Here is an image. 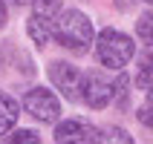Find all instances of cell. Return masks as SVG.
<instances>
[{
  "mask_svg": "<svg viewBox=\"0 0 153 144\" xmlns=\"http://www.w3.org/2000/svg\"><path fill=\"white\" fill-rule=\"evenodd\" d=\"M81 101L93 110H104L107 104L113 101V84L104 81L98 72H90L84 75V84H81Z\"/></svg>",
  "mask_w": 153,
  "mask_h": 144,
  "instance_id": "5b68a950",
  "label": "cell"
},
{
  "mask_svg": "<svg viewBox=\"0 0 153 144\" xmlns=\"http://www.w3.org/2000/svg\"><path fill=\"white\" fill-rule=\"evenodd\" d=\"M49 81L67 95L69 101L81 98V84H84V78H81V72H78L72 64H67V61H55V64H49Z\"/></svg>",
  "mask_w": 153,
  "mask_h": 144,
  "instance_id": "277c9868",
  "label": "cell"
},
{
  "mask_svg": "<svg viewBox=\"0 0 153 144\" xmlns=\"http://www.w3.org/2000/svg\"><path fill=\"white\" fill-rule=\"evenodd\" d=\"M55 141L58 144H67V141H78V144H87V141H101V130L87 124L81 118H69V121H61L58 130H55Z\"/></svg>",
  "mask_w": 153,
  "mask_h": 144,
  "instance_id": "8992f818",
  "label": "cell"
},
{
  "mask_svg": "<svg viewBox=\"0 0 153 144\" xmlns=\"http://www.w3.org/2000/svg\"><path fill=\"white\" fill-rule=\"evenodd\" d=\"M3 23H6V3L0 0V29H3Z\"/></svg>",
  "mask_w": 153,
  "mask_h": 144,
  "instance_id": "2e32d148",
  "label": "cell"
},
{
  "mask_svg": "<svg viewBox=\"0 0 153 144\" xmlns=\"http://www.w3.org/2000/svg\"><path fill=\"white\" fill-rule=\"evenodd\" d=\"M52 38L64 46V49L75 52V55H84L93 43V23L84 12L78 9H67L61 12L58 20H55V29H52Z\"/></svg>",
  "mask_w": 153,
  "mask_h": 144,
  "instance_id": "6da1fadb",
  "label": "cell"
},
{
  "mask_svg": "<svg viewBox=\"0 0 153 144\" xmlns=\"http://www.w3.org/2000/svg\"><path fill=\"white\" fill-rule=\"evenodd\" d=\"M145 3H153V0H145Z\"/></svg>",
  "mask_w": 153,
  "mask_h": 144,
  "instance_id": "e0dca14e",
  "label": "cell"
},
{
  "mask_svg": "<svg viewBox=\"0 0 153 144\" xmlns=\"http://www.w3.org/2000/svg\"><path fill=\"white\" fill-rule=\"evenodd\" d=\"M136 35L145 43H153V9H150V12H145V15L136 20Z\"/></svg>",
  "mask_w": 153,
  "mask_h": 144,
  "instance_id": "30bf717a",
  "label": "cell"
},
{
  "mask_svg": "<svg viewBox=\"0 0 153 144\" xmlns=\"http://www.w3.org/2000/svg\"><path fill=\"white\" fill-rule=\"evenodd\" d=\"M136 84L142 86V89H153V43H150V49L142 55V61H139Z\"/></svg>",
  "mask_w": 153,
  "mask_h": 144,
  "instance_id": "9c48e42d",
  "label": "cell"
},
{
  "mask_svg": "<svg viewBox=\"0 0 153 144\" xmlns=\"http://www.w3.org/2000/svg\"><path fill=\"white\" fill-rule=\"evenodd\" d=\"M26 29H29V38H32L38 46H46V43L52 41V29H55V20H52V15L35 12V15L29 17V23H26Z\"/></svg>",
  "mask_w": 153,
  "mask_h": 144,
  "instance_id": "52a82bcc",
  "label": "cell"
},
{
  "mask_svg": "<svg viewBox=\"0 0 153 144\" xmlns=\"http://www.w3.org/2000/svg\"><path fill=\"white\" fill-rule=\"evenodd\" d=\"M17 115H20V107L6 89H0V136L6 138L17 124Z\"/></svg>",
  "mask_w": 153,
  "mask_h": 144,
  "instance_id": "ba28073f",
  "label": "cell"
},
{
  "mask_svg": "<svg viewBox=\"0 0 153 144\" xmlns=\"http://www.w3.org/2000/svg\"><path fill=\"white\" fill-rule=\"evenodd\" d=\"M61 0H35V12H43V15H52V12H58Z\"/></svg>",
  "mask_w": 153,
  "mask_h": 144,
  "instance_id": "9a60e30c",
  "label": "cell"
},
{
  "mask_svg": "<svg viewBox=\"0 0 153 144\" xmlns=\"http://www.w3.org/2000/svg\"><path fill=\"white\" fill-rule=\"evenodd\" d=\"M6 141H12V144H38L41 138H38L35 130H17L15 136H6Z\"/></svg>",
  "mask_w": 153,
  "mask_h": 144,
  "instance_id": "4fadbf2b",
  "label": "cell"
},
{
  "mask_svg": "<svg viewBox=\"0 0 153 144\" xmlns=\"http://www.w3.org/2000/svg\"><path fill=\"white\" fill-rule=\"evenodd\" d=\"M23 107H26L29 115H35V118L43 121V124H52V121H58V115H61V101L49 89H43V86H35V89H29V92L23 95Z\"/></svg>",
  "mask_w": 153,
  "mask_h": 144,
  "instance_id": "3957f363",
  "label": "cell"
},
{
  "mask_svg": "<svg viewBox=\"0 0 153 144\" xmlns=\"http://www.w3.org/2000/svg\"><path fill=\"white\" fill-rule=\"evenodd\" d=\"M139 121H142L147 130H153V89H150V95H147V101L139 107Z\"/></svg>",
  "mask_w": 153,
  "mask_h": 144,
  "instance_id": "7c38bea8",
  "label": "cell"
},
{
  "mask_svg": "<svg viewBox=\"0 0 153 144\" xmlns=\"http://www.w3.org/2000/svg\"><path fill=\"white\" fill-rule=\"evenodd\" d=\"M133 52H136L133 41H130L124 32H119V29H104V32L98 35L95 55H98V61H101V66L124 69L130 64V58H133Z\"/></svg>",
  "mask_w": 153,
  "mask_h": 144,
  "instance_id": "7a4b0ae2",
  "label": "cell"
},
{
  "mask_svg": "<svg viewBox=\"0 0 153 144\" xmlns=\"http://www.w3.org/2000/svg\"><path fill=\"white\" fill-rule=\"evenodd\" d=\"M101 141H124V144H130L133 138L124 133V130H119V127H110L107 130V136H101Z\"/></svg>",
  "mask_w": 153,
  "mask_h": 144,
  "instance_id": "5bb4252c",
  "label": "cell"
},
{
  "mask_svg": "<svg viewBox=\"0 0 153 144\" xmlns=\"http://www.w3.org/2000/svg\"><path fill=\"white\" fill-rule=\"evenodd\" d=\"M127 86H130V78L124 75V72L113 81V98H116V104H119V107H124V104H127Z\"/></svg>",
  "mask_w": 153,
  "mask_h": 144,
  "instance_id": "8fae6325",
  "label": "cell"
}]
</instances>
